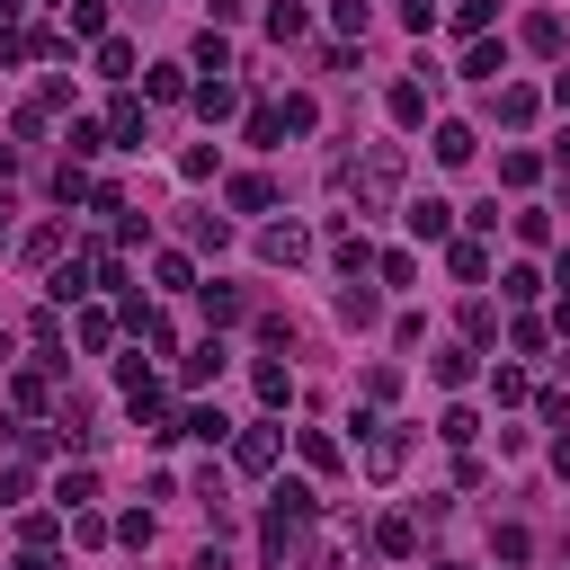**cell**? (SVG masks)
<instances>
[{
  "mask_svg": "<svg viewBox=\"0 0 570 570\" xmlns=\"http://www.w3.org/2000/svg\"><path fill=\"white\" fill-rule=\"evenodd\" d=\"M401 169H410V160H401V142H374L365 160H338V169H330V187H338V196H356V214H374V205H392Z\"/></svg>",
  "mask_w": 570,
  "mask_h": 570,
  "instance_id": "obj_1",
  "label": "cell"
},
{
  "mask_svg": "<svg viewBox=\"0 0 570 570\" xmlns=\"http://www.w3.org/2000/svg\"><path fill=\"white\" fill-rule=\"evenodd\" d=\"M276 445H285V436H276V419L232 428V472H249V481H258V472H276Z\"/></svg>",
  "mask_w": 570,
  "mask_h": 570,
  "instance_id": "obj_2",
  "label": "cell"
},
{
  "mask_svg": "<svg viewBox=\"0 0 570 570\" xmlns=\"http://www.w3.org/2000/svg\"><path fill=\"white\" fill-rule=\"evenodd\" d=\"M401 463H410V436H401V428H383V419H374V428H365V481H392V472H401Z\"/></svg>",
  "mask_w": 570,
  "mask_h": 570,
  "instance_id": "obj_3",
  "label": "cell"
},
{
  "mask_svg": "<svg viewBox=\"0 0 570 570\" xmlns=\"http://www.w3.org/2000/svg\"><path fill=\"white\" fill-rule=\"evenodd\" d=\"M187 98H196V116H205V125H223V116H240V80H223V71H205V80H196Z\"/></svg>",
  "mask_w": 570,
  "mask_h": 570,
  "instance_id": "obj_4",
  "label": "cell"
},
{
  "mask_svg": "<svg viewBox=\"0 0 570 570\" xmlns=\"http://www.w3.org/2000/svg\"><path fill=\"white\" fill-rule=\"evenodd\" d=\"M258 258H267V267H294V258H312V232H303V223H267V232H258Z\"/></svg>",
  "mask_w": 570,
  "mask_h": 570,
  "instance_id": "obj_5",
  "label": "cell"
},
{
  "mask_svg": "<svg viewBox=\"0 0 570 570\" xmlns=\"http://www.w3.org/2000/svg\"><path fill=\"white\" fill-rule=\"evenodd\" d=\"M410 240H454V205L445 196H419L410 205Z\"/></svg>",
  "mask_w": 570,
  "mask_h": 570,
  "instance_id": "obj_6",
  "label": "cell"
},
{
  "mask_svg": "<svg viewBox=\"0 0 570 570\" xmlns=\"http://www.w3.org/2000/svg\"><path fill=\"white\" fill-rule=\"evenodd\" d=\"M330 258H338V276H365V267H374V240L347 232V223H330Z\"/></svg>",
  "mask_w": 570,
  "mask_h": 570,
  "instance_id": "obj_7",
  "label": "cell"
},
{
  "mask_svg": "<svg viewBox=\"0 0 570 570\" xmlns=\"http://www.w3.org/2000/svg\"><path fill=\"white\" fill-rule=\"evenodd\" d=\"M223 365H232V347H223V338H196V347L178 356V374H187V383H223Z\"/></svg>",
  "mask_w": 570,
  "mask_h": 570,
  "instance_id": "obj_8",
  "label": "cell"
},
{
  "mask_svg": "<svg viewBox=\"0 0 570 570\" xmlns=\"http://www.w3.org/2000/svg\"><path fill=\"white\" fill-rule=\"evenodd\" d=\"M543 116V89H525V80H499V125H534Z\"/></svg>",
  "mask_w": 570,
  "mask_h": 570,
  "instance_id": "obj_9",
  "label": "cell"
},
{
  "mask_svg": "<svg viewBox=\"0 0 570 570\" xmlns=\"http://www.w3.org/2000/svg\"><path fill=\"white\" fill-rule=\"evenodd\" d=\"M338 321H347V330H374V321H383L374 285H356V276H347V285H338Z\"/></svg>",
  "mask_w": 570,
  "mask_h": 570,
  "instance_id": "obj_10",
  "label": "cell"
},
{
  "mask_svg": "<svg viewBox=\"0 0 570 570\" xmlns=\"http://www.w3.org/2000/svg\"><path fill=\"white\" fill-rule=\"evenodd\" d=\"M428 374H436L445 392H463V383H472V338H454V347H436V356H428Z\"/></svg>",
  "mask_w": 570,
  "mask_h": 570,
  "instance_id": "obj_11",
  "label": "cell"
},
{
  "mask_svg": "<svg viewBox=\"0 0 570 570\" xmlns=\"http://www.w3.org/2000/svg\"><path fill=\"white\" fill-rule=\"evenodd\" d=\"M392 125H428V80H392Z\"/></svg>",
  "mask_w": 570,
  "mask_h": 570,
  "instance_id": "obj_12",
  "label": "cell"
},
{
  "mask_svg": "<svg viewBox=\"0 0 570 570\" xmlns=\"http://www.w3.org/2000/svg\"><path fill=\"white\" fill-rule=\"evenodd\" d=\"M89 276H98V267H89V249H80L71 267H53V276H45V294H53V303H80V294H89Z\"/></svg>",
  "mask_w": 570,
  "mask_h": 570,
  "instance_id": "obj_13",
  "label": "cell"
},
{
  "mask_svg": "<svg viewBox=\"0 0 570 570\" xmlns=\"http://www.w3.org/2000/svg\"><path fill=\"white\" fill-rule=\"evenodd\" d=\"M249 383H258V401H267V410H285V401H294V374H285L276 356H258V365H249Z\"/></svg>",
  "mask_w": 570,
  "mask_h": 570,
  "instance_id": "obj_14",
  "label": "cell"
},
{
  "mask_svg": "<svg viewBox=\"0 0 570 570\" xmlns=\"http://www.w3.org/2000/svg\"><path fill=\"white\" fill-rule=\"evenodd\" d=\"M178 436H196V445H223V436H232V419H223L214 401H196V410L178 419Z\"/></svg>",
  "mask_w": 570,
  "mask_h": 570,
  "instance_id": "obj_15",
  "label": "cell"
},
{
  "mask_svg": "<svg viewBox=\"0 0 570 570\" xmlns=\"http://www.w3.org/2000/svg\"><path fill=\"white\" fill-rule=\"evenodd\" d=\"M374 552H383V561H410V552H419V525H410V517H383V525H374Z\"/></svg>",
  "mask_w": 570,
  "mask_h": 570,
  "instance_id": "obj_16",
  "label": "cell"
},
{
  "mask_svg": "<svg viewBox=\"0 0 570 570\" xmlns=\"http://www.w3.org/2000/svg\"><path fill=\"white\" fill-rule=\"evenodd\" d=\"M107 142H125V151L142 142V98H116V107H107Z\"/></svg>",
  "mask_w": 570,
  "mask_h": 570,
  "instance_id": "obj_17",
  "label": "cell"
},
{
  "mask_svg": "<svg viewBox=\"0 0 570 570\" xmlns=\"http://www.w3.org/2000/svg\"><path fill=\"white\" fill-rule=\"evenodd\" d=\"M472 151H481V134H472V125H436V160H445V169H463Z\"/></svg>",
  "mask_w": 570,
  "mask_h": 570,
  "instance_id": "obj_18",
  "label": "cell"
},
{
  "mask_svg": "<svg viewBox=\"0 0 570 570\" xmlns=\"http://www.w3.org/2000/svg\"><path fill=\"white\" fill-rule=\"evenodd\" d=\"M445 267H454L463 285H481V276H490V249H481V240H445Z\"/></svg>",
  "mask_w": 570,
  "mask_h": 570,
  "instance_id": "obj_19",
  "label": "cell"
},
{
  "mask_svg": "<svg viewBox=\"0 0 570 570\" xmlns=\"http://www.w3.org/2000/svg\"><path fill=\"white\" fill-rule=\"evenodd\" d=\"M303 27H312V18H303V0H267V36H276V45H294Z\"/></svg>",
  "mask_w": 570,
  "mask_h": 570,
  "instance_id": "obj_20",
  "label": "cell"
},
{
  "mask_svg": "<svg viewBox=\"0 0 570 570\" xmlns=\"http://www.w3.org/2000/svg\"><path fill=\"white\" fill-rule=\"evenodd\" d=\"M517 36H525V53H561V18H552V9H534Z\"/></svg>",
  "mask_w": 570,
  "mask_h": 570,
  "instance_id": "obj_21",
  "label": "cell"
},
{
  "mask_svg": "<svg viewBox=\"0 0 570 570\" xmlns=\"http://www.w3.org/2000/svg\"><path fill=\"white\" fill-rule=\"evenodd\" d=\"M187 62H196V71H232V45H223V27H205V36L187 45Z\"/></svg>",
  "mask_w": 570,
  "mask_h": 570,
  "instance_id": "obj_22",
  "label": "cell"
},
{
  "mask_svg": "<svg viewBox=\"0 0 570 570\" xmlns=\"http://www.w3.org/2000/svg\"><path fill=\"white\" fill-rule=\"evenodd\" d=\"M499 71H508V45H490V36H481V45L463 53V80H499Z\"/></svg>",
  "mask_w": 570,
  "mask_h": 570,
  "instance_id": "obj_23",
  "label": "cell"
},
{
  "mask_svg": "<svg viewBox=\"0 0 570 570\" xmlns=\"http://www.w3.org/2000/svg\"><path fill=\"white\" fill-rule=\"evenodd\" d=\"M232 205H240V214H267V205H276V178H258V169L232 178Z\"/></svg>",
  "mask_w": 570,
  "mask_h": 570,
  "instance_id": "obj_24",
  "label": "cell"
},
{
  "mask_svg": "<svg viewBox=\"0 0 570 570\" xmlns=\"http://www.w3.org/2000/svg\"><path fill=\"white\" fill-rule=\"evenodd\" d=\"M89 499H98V472H62V481H53V508H62V517L89 508Z\"/></svg>",
  "mask_w": 570,
  "mask_h": 570,
  "instance_id": "obj_25",
  "label": "cell"
},
{
  "mask_svg": "<svg viewBox=\"0 0 570 570\" xmlns=\"http://www.w3.org/2000/svg\"><path fill=\"white\" fill-rule=\"evenodd\" d=\"M98 71H107V80H134V45H125V36H98Z\"/></svg>",
  "mask_w": 570,
  "mask_h": 570,
  "instance_id": "obj_26",
  "label": "cell"
},
{
  "mask_svg": "<svg viewBox=\"0 0 570 570\" xmlns=\"http://www.w3.org/2000/svg\"><path fill=\"white\" fill-rule=\"evenodd\" d=\"M142 98H160V107H169V98H187V71H178V62H160V71H142Z\"/></svg>",
  "mask_w": 570,
  "mask_h": 570,
  "instance_id": "obj_27",
  "label": "cell"
},
{
  "mask_svg": "<svg viewBox=\"0 0 570 570\" xmlns=\"http://www.w3.org/2000/svg\"><path fill=\"white\" fill-rule=\"evenodd\" d=\"M45 125H53V107H45V98H27V107L9 116V134H18V142H45Z\"/></svg>",
  "mask_w": 570,
  "mask_h": 570,
  "instance_id": "obj_28",
  "label": "cell"
},
{
  "mask_svg": "<svg viewBox=\"0 0 570 570\" xmlns=\"http://www.w3.org/2000/svg\"><path fill=\"white\" fill-rule=\"evenodd\" d=\"M62 240H71L62 223H36V232H27V258H36V267H53V258H62Z\"/></svg>",
  "mask_w": 570,
  "mask_h": 570,
  "instance_id": "obj_29",
  "label": "cell"
},
{
  "mask_svg": "<svg viewBox=\"0 0 570 570\" xmlns=\"http://www.w3.org/2000/svg\"><path fill=\"white\" fill-rule=\"evenodd\" d=\"M151 276H160V285H169V294H196V267H187V258H178V249H160V258H151Z\"/></svg>",
  "mask_w": 570,
  "mask_h": 570,
  "instance_id": "obj_30",
  "label": "cell"
},
{
  "mask_svg": "<svg viewBox=\"0 0 570 570\" xmlns=\"http://www.w3.org/2000/svg\"><path fill=\"white\" fill-rule=\"evenodd\" d=\"M196 303H205V321H214V330H223V321H240V294H232V285H196Z\"/></svg>",
  "mask_w": 570,
  "mask_h": 570,
  "instance_id": "obj_31",
  "label": "cell"
},
{
  "mask_svg": "<svg viewBox=\"0 0 570 570\" xmlns=\"http://www.w3.org/2000/svg\"><path fill=\"white\" fill-rule=\"evenodd\" d=\"M267 499H276V508H285V517H303V525H312V508H321V499H312V481H276V490H267Z\"/></svg>",
  "mask_w": 570,
  "mask_h": 570,
  "instance_id": "obj_32",
  "label": "cell"
},
{
  "mask_svg": "<svg viewBox=\"0 0 570 570\" xmlns=\"http://www.w3.org/2000/svg\"><path fill=\"white\" fill-rule=\"evenodd\" d=\"M151 534H160V525H151V508H125V517H116V543H134V552H151Z\"/></svg>",
  "mask_w": 570,
  "mask_h": 570,
  "instance_id": "obj_33",
  "label": "cell"
},
{
  "mask_svg": "<svg viewBox=\"0 0 570 570\" xmlns=\"http://www.w3.org/2000/svg\"><path fill=\"white\" fill-rule=\"evenodd\" d=\"M276 125H285V134H312V125H321V107H312V98H303V89H294V98H285V107H276Z\"/></svg>",
  "mask_w": 570,
  "mask_h": 570,
  "instance_id": "obj_34",
  "label": "cell"
},
{
  "mask_svg": "<svg viewBox=\"0 0 570 570\" xmlns=\"http://www.w3.org/2000/svg\"><path fill=\"white\" fill-rule=\"evenodd\" d=\"M499 178H508V187H534L543 160H534V151H499Z\"/></svg>",
  "mask_w": 570,
  "mask_h": 570,
  "instance_id": "obj_35",
  "label": "cell"
},
{
  "mask_svg": "<svg viewBox=\"0 0 570 570\" xmlns=\"http://www.w3.org/2000/svg\"><path fill=\"white\" fill-rule=\"evenodd\" d=\"M187 240H196V249H223L232 223H223V214H187Z\"/></svg>",
  "mask_w": 570,
  "mask_h": 570,
  "instance_id": "obj_36",
  "label": "cell"
},
{
  "mask_svg": "<svg viewBox=\"0 0 570 570\" xmlns=\"http://www.w3.org/2000/svg\"><path fill=\"white\" fill-rule=\"evenodd\" d=\"M543 338H552V321H508V347L517 356H543Z\"/></svg>",
  "mask_w": 570,
  "mask_h": 570,
  "instance_id": "obj_37",
  "label": "cell"
},
{
  "mask_svg": "<svg viewBox=\"0 0 570 570\" xmlns=\"http://www.w3.org/2000/svg\"><path fill=\"white\" fill-rule=\"evenodd\" d=\"M436 436H445V445H472V436H481V419H472V410H463V401H454V410H445V419H436Z\"/></svg>",
  "mask_w": 570,
  "mask_h": 570,
  "instance_id": "obj_38",
  "label": "cell"
},
{
  "mask_svg": "<svg viewBox=\"0 0 570 570\" xmlns=\"http://www.w3.org/2000/svg\"><path fill=\"white\" fill-rule=\"evenodd\" d=\"M303 463L330 472V463H338V436H330V428H303Z\"/></svg>",
  "mask_w": 570,
  "mask_h": 570,
  "instance_id": "obj_39",
  "label": "cell"
},
{
  "mask_svg": "<svg viewBox=\"0 0 570 570\" xmlns=\"http://www.w3.org/2000/svg\"><path fill=\"white\" fill-rule=\"evenodd\" d=\"M330 27H338V36H365L374 9H365V0H330Z\"/></svg>",
  "mask_w": 570,
  "mask_h": 570,
  "instance_id": "obj_40",
  "label": "cell"
},
{
  "mask_svg": "<svg viewBox=\"0 0 570 570\" xmlns=\"http://www.w3.org/2000/svg\"><path fill=\"white\" fill-rule=\"evenodd\" d=\"M499 294H508V303H534V294H543V276H534V267H508V276H499Z\"/></svg>",
  "mask_w": 570,
  "mask_h": 570,
  "instance_id": "obj_41",
  "label": "cell"
},
{
  "mask_svg": "<svg viewBox=\"0 0 570 570\" xmlns=\"http://www.w3.org/2000/svg\"><path fill=\"white\" fill-rule=\"evenodd\" d=\"M463 338H472V347L499 338V312H490V303H463Z\"/></svg>",
  "mask_w": 570,
  "mask_h": 570,
  "instance_id": "obj_42",
  "label": "cell"
},
{
  "mask_svg": "<svg viewBox=\"0 0 570 570\" xmlns=\"http://www.w3.org/2000/svg\"><path fill=\"white\" fill-rule=\"evenodd\" d=\"M9 401H18V410H45V374H36V365H27V374H9Z\"/></svg>",
  "mask_w": 570,
  "mask_h": 570,
  "instance_id": "obj_43",
  "label": "cell"
},
{
  "mask_svg": "<svg viewBox=\"0 0 570 570\" xmlns=\"http://www.w3.org/2000/svg\"><path fill=\"white\" fill-rule=\"evenodd\" d=\"M18 534H27V552H53V534H62V508H53V517H27Z\"/></svg>",
  "mask_w": 570,
  "mask_h": 570,
  "instance_id": "obj_44",
  "label": "cell"
},
{
  "mask_svg": "<svg viewBox=\"0 0 570 570\" xmlns=\"http://www.w3.org/2000/svg\"><path fill=\"white\" fill-rule=\"evenodd\" d=\"M71 36H107V0H71Z\"/></svg>",
  "mask_w": 570,
  "mask_h": 570,
  "instance_id": "obj_45",
  "label": "cell"
},
{
  "mask_svg": "<svg viewBox=\"0 0 570 570\" xmlns=\"http://www.w3.org/2000/svg\"><path fill=\"white\" fill-rule=\"evenodd\" d=\"M53 196H62V205H80V196H89V178H80V160H62V169H53Z\"/></svg>",
  "mask_w": 570,
  "mask_h": 570,
  "instance_id": "obj_46",
  "label": "cell"
},
{
  "mask_svg": "<svg viewBox=\"0 0 570 570\" xmlns=\"http://www.w3.org/2000/svg\"><path fill=\"white\" fill-rule=\"evenodd\" d=\"M517 240H525V249H543V240H552V214H534V205H525V214H517Z\"/></svg>",
  "mask_w": 570,
  "mask_h": 570,
  "instance_id": "obj_47",
  "label": "cell"
},
{
  "mask_svg": "<svg viewBox=\"0 0 570 570\" xmlns=\"http://www.w3.org/2000/svg\"><path fill=\"white\" fill-rule=\"evenodd\" d=\"M71 330H80V347H107V338H116V321H107V312H80Z\"/></svg>",
  "mask_w": 570,
  "mask_h": 570,
  "instance_id": "obj_48",
  "label": "cell"
},
{
  "mask_svg": "<svg viewBox=\"0 0 570 570\" xmlns=\"http://www.w3.org/2000/svg\"><path fill=\"white\" fill-rule=\"evenodd\" d=\"M392 392H401V374H392V365H365V401H374V410H383V401H392Z\"/></svg>",
  "mask_w": 570,
  "mask_h": 570,
  "instance_id": "obj_49",
  "label": "cell"
},
{
  "mask_svg": "<svg viewBox=\"0 0 570 570\" xmlns=\"http://www.w3.org/2000/svg\"><path fill=\"white\" fill-rule=\"evenodd\" d=\"M490 18H499L490 0H463V9H454V27H463V36H490Z\"/></svg>",
  "mask_w": 570,
  "mask_h": 570,
  "instance_id": "obj_50",
  "label": "cell"
},
{
  "mask_svg": "<svg viewBox=\"0 0 570 570\" xmlns=\"http://www.w3.org/2000/svg\"><path fill=\"white\" fill-rule=\"evenodd\" d=\"M18 499H27V472H18V463H0V508H18Z\"/></svg>",
  "mask_w": 570,
  "mask_h": 570,
  "instance_id": "obj_51",
  "label": "cell"
},
{
  "mask_svg": "<svg viewBox=\"0 0 570 570\" xmlns=\"http://www.w3.org/2000/svg\"><path fill=\"white\" fill-rule=\"evenodd\" d=\"M187 570H232V552H223V543H205V552H196Z\"/></svg>",
  "mask_w": 570,
  "mask_h": 570,
  "instance_id": "obj_52",
  "label": "cell"
},
{
  "mask_svg": "<svg viewBox=\"0 0 570 570\" xmlns=\"http://www.w3.org/2000/svg\"><path fill=\"white\" fill-rule=\"evenodd\" d=\"M552 472H561V481H570V436H552Z\"/></svg>",
  "mask_w": 570,
  "mask_h": 570,
  "instance_id": "obj_53",
  "label": "cell"
},
{
  "mask_svg": "<svg viewBox=\"0 0 570 570\" xmlns=\"http://www.w3.org/2000/svg\"><path fill=\"white\" fill-rule=\"evenodd\" d=\"M18 570H62V561H53V552H27V561H18Z\"/></svg>",
  "mask_w": 570,
  "mask_h": 570,
  "instance_id": "obj_54",
  "label": "cell"
},
{
  "mask_svg": "<svg viewBox=\"0 0 570 570\" xmlns=\"http://www.w3.org/2000/svg\"><path fill=\"white\" fill-rule=\"evenodd\" d=\"M552 330H561V338H570V294H561V312H552Z\"/></svg>",
  "mask_w": 570,
  "mask_h": 570,
  "instance_id": "obj_55",
  "label": "cell"
},
{
  "mask_svg": "<svg viewBox=\"0 0 570 570\" xmlns=\"http://www.w3.org/2000/svg\"><path fill=\"white\" fill-rule=\"evenodd\" d=\"M552 285H561V294H570V249H561V267H552Z\"/></svg>",
  "mask_w": 570,
  "mask_h": 570,
  "instance_id": "obj_56",
  "label": "cell"
},
{
  "mask_svg": "<svg viewBox=\"0 0 570 570\" xmlns=\"http://www.w3.org/2000/svg\"><path fill=\"white\" fill-rule=\"evenodd\" d=\"M9 18H18V0H0V27H9Z\"/></svg>",
  "mask_w": 570,
  "mask_h": 570,
  "instance_id": "obj_57",
  "label": "cell"
},
{
  "mask_svg": "<svg viewBox=\"0 0 570 570\" xmlns=\"http://www.w3.org/2000/svg\"><path fill=\"white\" fill-rule=\"evenodd\" d=\"M0 249H9V214H0Z\"/></svg>",
  "mask_w": 570,
  "mask_h": 570,
  "instance_id": "obj_58",
  "label": "cell"
}]
</instances>
